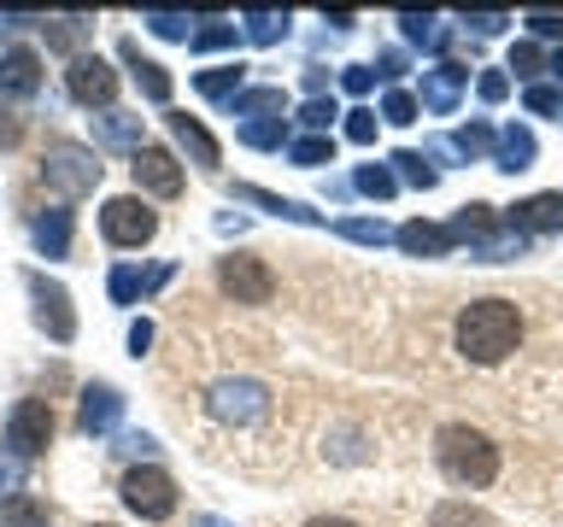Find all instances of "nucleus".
Masks as SVG:
<instances>
[{
	"label": "nucleus",
	"mask_w": 563,
	"mask_h": 527,
	"mask_svg": "<svg viewBox=\"0 0 563 527\" xmlns=\"http://www.w3.org/2000/svg\"><path fill=\"white\" fill-rule=\"evenodd\" d=\"M517 346H522V311L510 299H475V305H464V316H457V351L470 363L493 369Z\"/></svg>",
	"instance_id": "f257e3e1"
},
{
	"label": "nucleus",
	"mask_w": 563,
	"mask_h": 527,
	"mask_svg": "<svg viewBox=\"0 0 563 527\" xmlns=\"http://www.w3.org/2000/svg\"><path fill=\"white\" fill-rule=\"evenodd\" d=\"M434 463L452 486L475 492V486H493V474H499V446L482 428H470V422H446L434 434Z\"/></svg>",
	"instance_id": "f03ea898"
},
{
	"label": "nucleus",
	"mask_w": 563,
	"mask_h": 527,
	"mask_svg": "<svg viewBox=\"0 0 563 527\" xmlns=\"http://www.w3.org/2000/svg\"><path fill=\"white\" fill-rule=\"evenodd\" d=\"M100 153L95 147H82V141H53V147L42 153V182L53 193H65V200H82V193H95L100 188Z\"/></svg>",
	"instance_id": "7ed1b4c3"
},
{
	"label": "nucleus",
	"mask_w": 563,
	"mask_h": 527,
	"mask_svg": "<svg viewBox=\"0 0 563 527\" xmlns=\"http://www.w3.org/2000/svg\"><path fill=\"white\" fill-rule=\"evenodd\" d=\"M100 235L112 240V246H147L158 235V211L141 200V193H118V200H106L100 205Z\"/></svg>",
	"instance_id": "20e7f679"
},
{
	"label": "nucleus",
	"mask_w": 563,
	"mask_h": 527,
	"mask_svg": "<svg viewBox=\"0 0 563 527\" xmlns=\"http://www.w3.org/2000/svg\"><path fill=\"white\" fill-rule=\"evenodd\" d=\"M118 492H123V504L135 509L141 522H165V516H176V481L158 463H135L130 474L118 481Z\"/></svg>",
	"instance_id": "39448f33"
},
{
	"label": "nucleus",
	"mask_w": 563,
	"mask_h": 527,
	"mask_svg": "<svg viewBox=\"0 0 563 527\" xmlns=\"http://www.w3.org/2000/svg\"><path fill=\"white\" fill-rule=\"evenodd\" d=\"M53 446V411L47 399H18L12 416H7V451L24 457V463H35Z\"/></svg>",
	"instance_id": "423d86ee"
},
{
	"label": "nucleus",
	"mask_w": 563,
	"mask_h": 527,
	"mask_svg": "<svg viewBox=\"0 0 563 527\" xmlns=\"http://www.w3.org/2000/svg\"><path fill=\"white\" fill-rule=\"evenodd\" d=\"M206 411L229 422V428H241V422H258L271 411V393H264V381H246V375H229L206 393Z\"/></svg>",
	"instance_id": "0eeeda50"
},
{
	"label": "nucleus",
	"mask_w": 563,
	"mask_h": 527,
	"mask_svg": "<svg viewBox=\"0 0 563 527\" xmlns=\"http://www.w3.org/2000/svg\"><path fill=\"white\" fill-rule=\"evenodd\" d=\"M218 288L235 299V305H271V299H276V276H271V264H264V258L235 253V258L218 264Z\"/></svg>",
	"instance_id": "6e6552de"
},
{
	"label": "nucleus",
	"mask_w": 563,
	"mask_h": 527,
	"mask_svg": "<svg viewBox=\"0 0 563 527\" xmlns=\"http://www.w3.org/2000/svg\"><path fill=\"white\" fill-rule=\"evenodd\" d=\"M65 88H70V100H77V105L95 112V105H112L118 100V70L106 65L100 53H77L70 70H65Z\"/></svg>",
	"instance_id": "1a4fd4ad"
},
{
	"label": "nucleus",
	"mask_w": 563,
	"mask_h": 527,
	"mask_svg": "<svg viewBox=\"0 0 563 527\" xmlns=\"http://www.w3.org/2000/svg\"><path fill=\"white\" fill-rule=\"evenodd\" d=\"M24 281H30V299H35V323H42L59 346H70V340H77V311H70V293L59 288V281H47L42 270L24 276Z\"/></svg>",
	"instance_id": "9d476101"
},
{
	"label": "nucleus",
	"mask_w": 563,
	"mask_h": 527,
	"mask_svg": "<svg viewBox=\"0 0 563 527\" xmlns=\"http://www.w3.org/2000/svg\"><path fill=\"white\" fill-rule=\"evenodd\" d=\"M130 176H135L141 193H158V200H176V193H183V165H176L170 147H147V141H141V153L130 158Z\"/></svg>",
	"instance_id": "9b49d317"
},
{
	"label": "nucleus",
	"mask_w": 563,
	"mask_h": 527,
	"mask_svg": "<svg viewBox=\"0 0 563 527\" xmlns=\"http://www.w3.org/2000/svg\"><path fill=\"white\" fill-rule=\"evenodd\" d=\"M30 94H42V53L7 47L0 53V100H30Z\"/></svg>",
	"instance_id": "f8f14e48"
},
{
	"label": "nucleus",
	"mask_w": 563,
	"mask_h": 527,
	"mask_svg": "<svg viewBox=\"0 0 563 527\" xmlns=\"http://www.w3.org/2000/svg\"><path fill=\"white\" fill-rule=\"evenodd\" d=\"M118 416H123V393H118V386L88 381V386H82V404H77V428H82V434H112Z\"/></svg>",
	"instance_id": "ddd939ff"
},
{
	"label": "nucleus",
	"mask_w": 563,
	"mask_h": 527,
	"mask_svg": "<svg viewBox=\"0 0 563 527\" xmlns=\"http://www.w3.org/2000/svg\"><path fill=\"white\" fill-rule=\"evenodd\" d=\"M170 281V264H158V270H135V264H118L112 276H106V293H112V305H135V299L158 293Z\"/></svg>",
	"instance_id": "4468645a"
},
{
	"label": "nucleus",
	"mask_w": 563,
	"mask_h": 527,
	"mask_svg": "<svg viewBox=\"0 0 563 527\" xmlns=\"http://www.w3.org/2000/svg\"><path fill=\"white\" fill-rule=\"evenodd\" d=\"M165 123H170V135H176V147H188V158L200 170H218V158H223V147L211 141V130L200 117H188V112H165Z\"/></svg>",
	"instance_id": "2eb2a0df"
},
{
	"label": "nucleus",
	"mask_w": 563,
	"mask_h": 527,
	"mask_svg": "<svg viewBox=\"0 0 563 527\" xmlns=\"http://www.w3.org/2000/svg\"><path fill=\"white\" fill-rule=\"evenodd\" d=\"M118 59L130 65V77H135V88H141V94H147L153 105H165V100H170V70L158 65V59H147V53H141L135 42H118Z\"/></svg>",
	"instance_id": "dca6fc26"
},
{
	"label": "nucleus",
	"mask_w": 563,
	"mask_h": 527,
	"mask_svg": "<svg viewBox=\"0 0 563 527\" xmlns=\"http://www.w3.org/2000/svg\"><path fill=\"white\" fill-rule=\"evenodd\" d=\"M510 228H517V235H545V228H563V193H534V200L510 205Z\"/></svg>",
	"instance_id": "f3484780"
},
{
	"label": "nucleus",
	"mask_w": 563,
	"mask_h": 527,
	"mask_svg": "<svg viewBox=\"0 0 563 527\" xmlns=\"http://www.w3.org/2000/svg\"><path fill=\"white\" fill-rule=\"evenodd\" d=\"M141 153V117L135 112H100L95 117V153Z\"/></svg>",
	"instance_id": "a211bd4d"
},
{
	"label": "nucleus",
	"mask_w": 563,
	"mask_h": 527,
	"mask_svg": "<svg viewBox=\"0 0 563 527\" xmlns=\"http://www.w3.org/2000/svg\"><path fill=\"white\" fill-rule=\"evenodd\" d=\"M464 77H470L464 65H434V70H422V105H429V112H452Z\"/></svg>",
	"instance_id": "6ab92c4d"
},
{
	"label": "nucleus",
	"mask_w": 563,
	"mask_h": 527,
	"mask_svg": "<svg viewBox=\"0 0 563 527\" xmlns=\"http://www.w3.org/2000/svg\"><path fill=\"white\" fill-rule=\"evenodd\" d=\"M30 240L42 258H65L70 253V211H42V217L30 223Z\"/></svg>",
	"instance_id": "aec40b11"
},
{
	"label": "nucleus",
	"mask_w": 563,
	"mask_h": 527,
	"mask_svg": "<svg viewBox=\"0 0 563 527\" xmlns=\"http://www.w3.org/2000/svg\"><path fill=\"white\" fill-rule=\"evenodd\" d=\"M452 228H440V223H405L399 228V246H405V253H417V258H440V253H452Z\"/></svg>",
	"instance_id": "412c9836"
},
{
	"label": "nucleus",
	"mask_w": 563,
	"mask_h": 527,
	"mask_svg": "<svg viewBox=\"0 0 563 527\" xmlns=\"http://www.w3.org/2000/svg\"><path fill=\"white\" fill-rule=\"evenodd\" d=\"M241 77H246V65L235 59V65H211V70H194V88H200L206 100H235L241 94Z\"/></svg>",
	"instance_id": "4be33fe9"
},
{
	"label": "nucleus",
	"mask_w": 563,
	"mask_h": 527,
	"mask_svg": "<svg viewBox=\"0 0 563 527\" xmlns=\"http://www.w3.org/2000/svg\"><path fill=\"white\" fill-rule=\"evenodd\" d=\"M264 112H288V94H282V88H241V94L229 100V117L258 123Z\"/></svg>",
	"instance_id": "5701e85b"
},
{
	"label": "nucleus",
	"mask_w": 563,
	"mask_h": 527,
	"mask_svg": "<svg viewBox=\"0 0 563 527\" xmlns=\"http://www.w3.org/2000/svg\"><path fill=\"white\" fill-rule=\"evenodd\" d=\"M493 165L510 170V176L528 170V165H534V135H528V130H505L499 141H493Z\"/></svg>",
	"instance_id": "b1692460"
},
{
	"label": "nucleus",
	"mask_w": 563,
	"mask_h": 527,
	"mask_svg": "<svg viewBox=\"0 0 563 527\" xmlns=\"http://www.w3.org/2000/svg\"><path fill=\"white\" fill-rule=\"evenodd\" d=\"M0 527H47V504L35 492H12L0 498Z\"/></svg>",
	"instance_id": "393cba45"
},
{
	"label": "nucleus",
	"mask_w": 563,
	"mask_h": 527,
	"mask_svg": "<svg viewBox=\"0 0 563 527\" xmlns=\"http://www.w3.org/2000/svg\"><path fill=\"white\" fill-rule=\"evenodd\" d=\"M235 200L264 205V211H276V217H294V223H317V211H306L299 200H282V193H264V188H235Z\"/></svg>",
	"instance_id": "a878e982"
},
{
	"label": "nucleus",
	"mask_w": 563,
	"mask_h": 527,
	"mask_svg": "<svg viewBox=\"0 0 563 527\" xmlns=\"http://www.w3.org/2000/svg\"><path fill=\"white\" fill-rule=\"evenodd\" d=\"M42 30H47V47H59V53H70V59H77V42H82L95 24H88V18H53V24H47V18H42Z\"/></svg>",
	"instance_id": "bb28decb"
},
{
	"label": "nucleus",
	"mask_w": 563,
	"mask_h": 527,
	"mask_svg": "<svg viewBox=\"0 0 563 527\" xmlns=\"http://www.w3.org/2000/svg\"><path fill=\"white\" fill-rule=\"evenodd\" d=\"M141 24H147L153 35H165V42H194L188 12H158V7H147V12H141Z\"/></svg>",
	"instance_id": "cd10ccee"
},
{
	"label": "nucleus",
	"mask_w": 563,
	"mask_h": 527,
	"mask_svg": "<svg viewBox=\"0 0 563 527\" xmlns=\"http://www.w3.org/2000/svg\"><path fill=\"white\" fill-rule=\"evenodd\" d=\"M288 158L294 165H334V141L329 135H299V141H288Z\"/></svg>",
	"instance_id": "c85d7f7f"
},
{
	"label": "nucleus",
	"mask_w": 563,
	"mask_h": 527,
	"mask_svg": "<svg viewBox=\"0 0 563 527\" xmlns=\"http://www.w3.org/2000/svg\"><path fill=\"white\" fill-rule=\"evenodd\" d=\"M246 35H253L258 47H271V42H282V35H288V12H246Z\"/></svg>",
	"instance_id": "c756f323"
},
{
	"label": "nucleus",
	"mask_w": 563,
	"mask_h": 527,
	"mask_svg": "<svg viewBox=\"0 0 563 527\" xmlns=\"http://www.w3.org/2000/svg\"><path fill=\"white\" fill-rule=\"evenodd\" d=\"M282 135H288V130H282V117L241 123V141H246V147H264V153H271V147H282Z\"/></svg>",
	"instance_id": "7c9ffc66"
},
{
	"label": "nucleus",
	"mask_w": 563,
	"mask_h": 527,
	"mask_svg": "<svg viewBox=\"0 0 563 527\" xmlns=\"http://www.w3.org/2000/svg\"><path fill=\"white\" fill-rule=\"evenodd\" d=\"M394 170H387V165H364L358 170V193H369V200H394Z\"/></svg>",
	"instance_id": "2f4dec72"
},
{
	"label": "nucleus",
	"mask_w": 563,
	"mask_h": 527,
	"mask_svg": "<svg viewBox=\"0 0 563 527\" xmlns=\"http://www.w3.org/2000/svg\"><path fill=\"white\" fill-rule=\"evenodd\" d=\"M429 527H493V522L482 516V509H470V504H440Z\"/></svg>",
	"instance_id": "473e14b6"
},
{
	"label": "nucleus",
	"mask_w": 563,
	"mask_h": 527,
	"mask_svg": "<svg viewBox=\"0 0 563 527\" xmlns=\"http://www.w3.org/2000/svg\"><path fill=\"white\" fill-rule=\"evenodd\" d=\"M24 474H30V463H24V457L0 451V498H12V492H24Z\"/></svg>",
	"instance_id": "72a5a7b5"
},
{
	"label": "nucleus",
	"mask_w": 563,
	"mask_h": 527,
	"mask_svg": "<svg viewBox=\"0 0 563 527\" xmlns=\"http://www.w3.org/2000/svg\"><path fill=\"white\" fill-rule=\"evenodd\" d=\"M399 24H405V35H411V42H422V47H440V42H446V30H440L434 18H417V12H405Z\"/></svg>",
	"instance_id": "f704fd0d"
},
{
	"label": "nucleus",
	"mask_w": 563,
	"mask_h": 527,
	"mask_svg": "<svg viewBox=\"0 0 563 527\" xmlns=\"http://www.w3.org/2000/svg\"><path fill=\"white\" fill-rule=\"evenodd\" d=\"M218 47H235V24H206V30H194V53H218Z\"/></svg>",
	"instance_id": "c9c22d12"
},
{
	"label": "nucleus",
	"mask_w": 563,
	"mask_h": 527,
	"mask_svg": "<svg viewBox=\"0 0 563 527\" xmlns=\"http://www.w3.org/2000/svg\"><path fill=\"white\" fill-rule=\"evenodd\" d=\"M334 117L341 112H334V100H323V94H311L306 105H299V123H306V130H329Z\"/></svg>",
	"instance_id": "e433bc0d"
},
{
	"label": "nucleus",
	"mask_w": 563,
	"mask_h": 527,
	"mask_svg": "<svg viewBox=\"0 0 563 527\" xmlns=\"http://www.w3.org/2000/svg\"><path fill=\"white\" fill-rule=\"evenodd\" d=\"M382 117H387V123H417V100L405 94V88H394V94L382 100Z\"/></svg>",
	"instance_id": "4c0bfd02"
},
{
	"label": "nucleus",
	"mask_w": 563,
	"mask_h": 527,
	"mask_svg": "<svg viewBox=\"0 0 563 527\" xmlns=\"http://www.w3.org/2000/svg\"><path fill=\"white\" fill-rule=\"evenodd\" d=\"M334 228H341L346 240H358V246H382V240H387L382 223H358V217H352V223H334Z\"/></svg>",
	"instance_id": "58836bf2"
},
{
	"label": "nucleus",
	"mask_w": 563,
	"mask_h": 527,
	"mask_svg": "<svg viewBox=\"0 0 563 527\" xmlns=\"http://www.w3.org/2000/svg\"><path fill=\"white\" fill-rule=\"evenodd\" d=\"M394 165L405 170V182H417V188H434V170H429V165H422V158H417V153H394Z\"/></svg>",
	"instance_id": "ea45409f"
},
{
	"label": "nucleus",
	"mask_w": 563,
	"mask_h": 527,
	"mask_svg": "<svg viewBox=\"0 0 563 527\" xmlns=\"http://www.w3.org/2000/svg\"><path fill=\"white\" fill-rule=\"evenodd\" d=\"M452 147L457 153H482V147H493V130H487V123H470V130H457Z\"/></svg>",
	"instance_id": "a19ab883"
},
{
	"label": "nucleus",
	"mask_w": 563,
	"mask_h": 527,
	"mask_svg": "<svg viewBox=\"0 0 563 527\" xmlns=\"http://www.w3.org/2000/svg\"><path fill=\"white\" fill-rule=\"evenodd\" d=\"M346 135L358 141V147H364V141H376V112H364V105H358V112H346Z\"/></svg>",
	"instance_id": "79ce46f5"
},
{
	"label": "nucleus",
	"mask_w": 563,
	"mask_h": 527,
	"mask_svg": "<svg viewBox=\"0 0 563 527\" xmlns=\"http://www.w3.org/2000/svg\"><path fill=\"white\" fill-rule=\"evenodd\" d=\"M510 70H517V77H534V70H540V47L534 42L510 47Z\"/></svg>",
	"instance_id": "37998d69"
},
{
	"label": "nucleus",
	"mask_w": 563,
	"mask_h": 527,
	"mask_svg": "<svg viewBox=\"0 0 563 527\" xmlns=\"http://www.w3.org/2000/svg\"><path fill=\"white\" fill-rule=\"evenodd\" d=\"M528 112H563V94H558V88H528Z\"/></svg>",
	"instance_id": "c03bdc74"
},
{
	"label": "nucleus",
	"mask_w": 563,
	"mask_h": 527,
	"mask_svg": "<svg viewBox=\"0 0 563 527\" xmlns=\"http://www.w3.org/2000/svg\"><path fill=\"white\" fill-rule=\"evenodd\" d=\"M510 24L505 12H475V18H464V30H475V35H499Z\"/></svg>",
	"instance_id": "a18cd8bd"
},
{
	"label": "nucleus",
	"mask_w": 563,
	"mask_h": 527,
	"mask_svg": "<svg viewBox=\"0 0 563 527\" xmlns=\"http://www.w3.org/2000/svg\"><path fill=\"white\" fill-rule=\"evenodd\" d=\"M118 451H123V457H153V451H158V439H153V434H123V439H118Z\"/></svg>",
	"instance_id": "49530a36"
},
{
	"label": "nucleus",
	"mask_w": 563,
	"mask_h": 527,
	"mask_svg": "<svg viewBox=\"0 0 563 527\" xmlns=\"http://www.w3.org/2000/svg\"><path fill=\"white\" fill-rule=\"evenodd\" d=\"M18 135H24V123H18L7 105H0V147H18Z\"/></svg>",
	"instance_id": "de8ad7c7"
},
{
	"label": "nucleus",
	"mask_w": 563,
	"mask_h": 527,
	"mask_svg": "<svg viewBox=\"0 0 563 527\" xmlns=\"http://www.w3.org/2000/svg\"><path fill=\"white\" fill-rule=\"evenodd\" d=\"M147 346H153V323H147V316H141V323H130V351L141 358V351H147Z\"/></svg>",
	"instance_id": "09e8293b"
},
{
	"label": "nucleus",
	"mask_w": 563,
	"mask_h": 527,
	"mask_svg": "<svg viewBox=\"0 0 563 527\" xmlns=\"http://www.w3.org/2000/svg\"><path fill=\"white\" fill-rule=\"evenodd\" d=\"M528 30H534V35H563V18H552V12H534V18H528Z\"/></svg>",
	"instance_id": "8fccbe9b"
},
{
	"label": "nucleus",
	"mask_w": 563,
	"mask_h": 527,
	"mask_svg": "<svg viewBox=\"0 0 563 527\" xmlns=\"http://www.w3.org/2000/svg\"><path fill=\"white\" fill-rule=\"evenodd\" d=\"M505 77H499V70H487V77H482V100H505Z\"/></svg>",
	"instance_id": "3c124183"
},
{
	"label": "nucleus",
	"mask_w": 563,
	"mask_h": 527,
	"mask_svg": "<svg viewBox=\"0 0 563 527\" xmlns=\"http://www.w3.org/2000/svg\"><path fill=\"white\" fill-rule=\"evenodd\" d=\"M24 24H42V18H30V12H0V35H12V30H24Z\"/></svg>",
	"instance_id": "603ef678"
},
{
	"label": "nucleus",
	"mask_w": 563,
	"mask_h": 527,
	"mask_svg": "<svg viewBox=\"0 0 563 527\" xmlns=\"http://www.w3.org/2000/svg\"><path fill=\"white\" fill-rule=\"evenodd\" d=\"M346 88H352V94H364V88H369V65H346Z\"/></svg>",
	"instance_id": "864d4df0"
},
{
	"label": "nucleus",
	"mask_w": 563,
	"mask_h": 527,
	"mask_svg": "<svg viewBox=\"0 0 563 527\" xmlns=\"http://www.w3.org/2000/svg\"><path fill=\"white\" fill-rule=\"evenodd\" d=\"M306 527H358V522H346V516H311Z\"/></svg>",
	"instance_id": "5fc2aeb1"
},
{
	"label": "nucleus",
	"mask_w": 563,
	"mask_h": 527,
	"mask_svg": "<svg viewBox=\"0 0 563 527\" xmlns=\"http://www.w3.org/2000/svg\"><path fill=\"white\" fill-rule=\"evenodd\" d=\"M188 527H235V522H223V516H194Z\"/></svg>",
	"instance_id": "6e6d98bb"
},
{
	"label": "nucleus",
	"mask_w": 563,
	"mask_h": 527,
	"mask_svg": "<svg viewBox=\"0 0 563 527\" xmlns=\"http://www.w3.org/2000/svg\"><path fill=\"white\" fill-rule=\"evenodd\" d=\"M552 70H558V77H563V53H552Z\"/></svg>",
	"instance_id": "4d7b16f0"
},
{
	"label": "nucleus",
	"mask_w": 563,
	"mask_h": 527,
	"mask_svg": "<svg viewBox=\"0 0 563 527\" xmlns=\"http://www.w3.org/2000/svg\"><path fill=\"white\" fill-rule=\"evenodd\" d=\"M88 527H112V522H88Z\"/></svg>",
	"instance_id": "13d9d810"
}]
</instances>
